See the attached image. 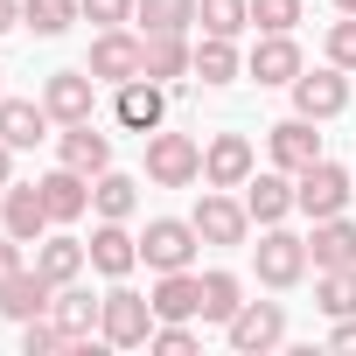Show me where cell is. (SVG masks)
<instances>
[{
	"instance_id": "cell-1",
	"label": "cell",
	"mask_w": 356,
	"mask_h": 356,
	"mask_svg": "<svg viewBox=\"0 0 356 356\" xmlns=\"http://www.w3.org/2000/svg\"><path fill=\"white\" fill-rule=\"evenodd\" d=\"M154 293H133V286H112L105 293V307H98V342H112V349H147V335H154Z\"/></svg>"
},
{
	"instance_id": "cell-2",
	"label": "cell",
	"mask_w": 356,
	"mask_h": 356,
	"mask_svg": "<svg viewBox=\"0 0 356 356\" xmlns=\"http://www.w3.org/2000/svg\"><path fill=\"white\" fill-rule=\"evenodd\" d=\"M349 196H356V175L349 168H335V161H314V168H300L293 175V210L300 217H342L349 210Z\"/></svg>"
},
{
	"instance_id": "cell-3",
	"label": "cell",
	"mask_w": 356,
	"mask_h": 356,
	"mask_svg": "<svg viewBox=\"0 0 356 356\" xmlns=\"http://www.w3.org/2000/svg\"><path fill=\"white\" fill-rule=\"evenodd\" d=\"M203 175V147L189 140V133H147V182H161V189H189Z\"/></svg>"
},
{
	"instance_id": "cell-4",
	"label": "cell",
	"mask_w": 356,
	"mask_h": 356,
	"mask_svg": "<svg viewBox=\"0 0 356 356\" xmlns=\"http://www.w3.org/2000/svg\"><path fill=\"white\" fill-rule=\"evenodd\" d=\"M98 84H133V77H147V35H126V29H98V42H91V63H84Z\"/></svg>"
},
{
	"instance_id": "cell-5",
	"label": "cell",
	"mask_w": 356,
	"mask_h": 356,
	"mask_svg": "<svg viewBox=\"0 0 356 356\" xmlns=\"http://www.w3.org/2000/svg\"><path fill=\"white\" fill-rule=\"evenodd\" d=\"M196 252H203V231H196V224H182V217H154V224H147V238H140V259H147L154 273H189V266H196Z\"/></svg>"
},
{
	"instance_id": "cell-6",
	"label": "cell",
	"mask_w": 356,
	"mask_h": 356,
	"mask_svg": "<svg viewBox=\"0 0 356 356\" xmlns=\"http://www.w3.org/2000/svg\"><path fill=\"white\" fill-rule=\"evenodd\" d=\"M252 259H259V280H266L273 293H286V286H300V273H307V238L266 224V238L252 245Z\"/></svg>"
},
{
	"instance_id": "cell-7",
	"label": "cell",
	"mask_w": 356,
	"mask_h": 356,
	"mask_svg": "<svg viewBox=\"0 0 356 356\" xmlns=\"http://www.w3.org/2000/svg\"><path fill=\"white\" fill-rule=\"evenodd\" d=\"M224 335H231L238 356H266V349H280V335H286V307H280V300H245V307L224 321Z\"/></svg>"
},
{
	"instance_id": "cell-8",
	"label": "cell",
	"mask_w": 356,
	"mask_h": 356,
	"mask_svg": "<svg viewBox=\"0 0 356 356\" xmlns=\"http://www.w3.org/2000/svg\"><path fill=\"white\" fill-rule=\"evenodd\" d=\"M49 224H56V217H49V203H42V189H35V182H29V189H22V182L0 189V231H8V238L42 245V238H49Z\"/></svg>"
},
{
	"instance_id": "cell-9",
	"label": "cell",
	"mask_w": 356,
	"mask_h": 356,
	"mask_svg": "<svg viewBox=\"0 0 356 356\" xmlns=\"http://www.w3.org/2000/svg\"><path fill=\"white\" fill-rule=\"evenodd\" d=\"M286 91H293V112H300V119H335V112H349V77H342L335 63H328V70H300Z\"/></svg>"
},
{
	"instance_id": "cell-10",
	"label": "cell",
	"mask_w": 356,
	"mask_h": 356,
	"mask_svg": "<svg viewBox=\"0 0 356 356\" xmlns=\"http://www.w3.org/2000/svg\"><path fill=\"white\" fill-rule=\"evenodd\" d=\"M252 168H259V161H252V140H245V133H217V140L203 147V182H210V189H245Z\"/></svg>"
},
{
	"instance_id": "cell-11",
	"label": "cell",
	"mask_w": 356,
	"mask_h": 356,
	"mask_svg": "<svg viewBox=\"0 0 356 356\" xmlns=\"http://www.w3.org/2000/svg\"><path fill=\"white\" fill-rule=\"evenodd\" d=\"M189 224L203 231V245H245V231H252V210H245L238 196L210 189V196L196 203V217H189Z\"/></svg>"
},
{
	"instance_id": "cell-12",
	"label": "cell",
	"mask_w": 356,
	"mask_h": 356,
	"mask_svg": "<svg viewBox=\"0 0 356 356\" xmlns=\"http://www.w3.org/2000/svg\"><path fill=\"white\" fill-rule=\"evenodd\" d=\"M133 266H140V238L126 231V217H98V231H91V273L126 280Z\"/></svg>"
},
{
	"instance_id": "cell-13",
	"label": "cell",
	"mask_w": 356,
	"mask_h": 356,
	"mask_svg": "<svg viewBox=\"0 0 356 356\" xmlns=\"http://www.w3.org/2000/svg\"><path fill=\"white\" fill-rule=\"evenodd\" d=\"M56 161L98 182V175L112 168V140H105V133H98L91 119H77V126H63V133H56Z\"/></svg>"
},
{
	"instance_id": "cell-14",
	"label": "cell",
	"mask_w": 356,
	"mask_h": 356,
	"mask_svg": "<svg viewBox=\"0 0 356 356\" xmlns=\"http://www.w3.org/2000/svg\"><path fill=\"white\" fill-rule=\"evenodd\" d=\"M266 147H273V168H286V175H300V168H314L321 161V133H314V119H280L273 133H266Z\"/></svg>"
},
{
	"instance_id": "cell-15",
	"label": "cell",
	"mask_w": 356,
	"mask_h": 356,
	"mask_svg": "<svg viewBox=\"0 0 356 356\" xmlns=\"http://www.w3.org/2000/svg\"><path fill=\"white\" fill-rule=\"evenodd\" d=\"M98 307H105V300H91V293L70 280V286H56V300H49V321L63 328V342H70V349H91V335H98Z\"/></svg>"
},
{
	"instance_id": "cell-16",
	"label": "cell",
	"mask_w": 356,
	"mask_h": 356,
	"mask_svg": "<svg viewBox=\"0 0 356 356\" xmlns=\"http://www.w3.org/2000/svg\"><path fill=\"white\" fill-rule=\"evenodd\" d=\"M49 300H56V280L42 266H22L8 286H0V314L8 321H35V314H49Z\"/></svg>"
},
{
	"instance_id": "cell-17",
	"label": "cell",
	"mask_w": 356,
	"mask_h": 356,
	"mask_svg": "<svg viewBox=\"0 0 356 356\" xmlns=\"http://www.w3.org/2000/svg\"><path fill=\"white\" fill-rule=\"evenodd\" d=\"M307 63H300V42L293 35H259L252 42V56H245V77H259V84H293Z\"/></svg>"
},
{
	"instance_id": "cell-18",
	"label": "cell",
	"mask_w": 356,
	"mask_h": 356,
	"mask_svg": "<svg viewBox=\"0 0 356 356\" xmlns=\"http://www.w3.org/2000/svg\"><path fill=\"white\" fill-rule=\"evenodd\" d=\"M91 91H98L91 70H56V77L42 84V105H49L56 126H77V119H91Z\"/></svg>"
},
{
	"instance_id": "cell-19",
	"label": "cell",
	"mask_w": 356,
	"mask_h": 356,
	"mask_svg": "<svg viewBox=\"0 0 356 356\" xmlns=\"http://www.w3.org/2000/svg\"><path fill=\"white\" fill-rule=\"evenodd\" d=\"M112 112H119V126H126V133H140V140H147V133L168 119V91H161L154 77H133V84H119V105H112Z\"/></svg>"
},
{
	"instance_id": "cell-20",
	"label": "cell",
	"mask_w": 356,
	"mask_h": 356,
	"mask_svg": "<svg viewBox=\"0 0 356 356\" xmlns=\"http://www.w3.org/2000/svg\"><path fill=\"white\" fill-rule=\"evenodd\" d=\"M307 266H314V273H342V266H356V224H349V217H321L314 238H307Z\"/></svg>"
},
{
	"instance_id": "cell-21",
	"label": "cell",
	"mask_w": 356,
	"mask_h": 356,
	"mask_svg": "<svg viewBox=\"0 0 356 356\" xmlns=\"http://www.w3.org/2000/svg\"><path fill=\"white\" fill-rule=\"evenodd\" d=\"M35 189H42V203H49L56 224H77V217L91 210V175H77V168H63V161H56V175H42Z\"/></svg>"
},
{
	"instance_id": "cell-22",
	"label": "cell",
	"mask_w": 356,
	"mask_h": 356,
	"mask_svg": "<svg viewBox=\"0 0 356 356\" xmlns=\"http://www.w3.org/2000/svg\"><path fill=\"white\" fill-rule=\"evenodd\" d=\"M154 314H161V321H196V314H203V273H161Z\"/></svg>"
},
{
	"instance_id": "cell-23",
	"label": "cell",
	"mask_w": 356,
	"mask_h": 356,
	"mask_svg": "<svg viewBox=\"0 0 356 356\" xmlns=\"http://www.w3.org/2000/svg\"><path fill=\"white\" fill-rule=\"evenodd\" d=\"M0 140H8L15 154L35 147V140H49V105H35V98H0Z\"/></svg>"
},
{
	"instance_id": "cell-24",
	"label": "cell",
	"mask_w": 356,
	"mask_h": 356,
	"mask_svg": "<svg viewBox=\"0 0 356 356\" xmlns=\"http://www.w3.org/2000/svg\"><path fill=\"white\" fill-rule=\"evenodd\" d=\"M245 210H252V224H286V210H293V182H286V168L252 175V182H245Z\"/></svg>"
},
{
	"instance_id": "cell-25",
	"label": "cell",
	"mask_w": 356,
	"mask_h": 356,
	"mask_svg": "<svg viewBox=\"0 0 356 356\" xmlns=\"http://www.w3.org/2000/svg\"><path fill=\"white\" fill-rule=\"evenodd\" d=\"M196 70V42L189 35H147V77L154 84H175Z\"/></svg>"
},
{
	"instance_id": "cell-26",
	"label": "cell",
	"mask_w": 356,
	"mask_h": 356,
	"mask_svg": "<svg viewBox=\"0 0 356 356\" xmlns=\"http://www.w3.org/2000/svg\"><path fill=\"white\" fill-rule=\"evenodd\" d=\"M35 266L56 280V286H70L84 266H91V245H77V238H63V231H49L42 245H35Z\"/></svg>"
},
{
	"instance_id": "cell-27",
	"label": "cell",
	"mask_w": 356,
	"mask_h": 356,
	"mask_svg": "<svg viewBox=\"0 0 356 356\" xmlns=\"http://www.w3.org/2000/svg\"><path fill=\"white\" fill-rule=\"evenodd\" d=\"M140 35H189L196 29V0H140Z\"/></svg>"
},
{
	"instance_id": "cell-28",
	"label": "cell",
	"mask_w": 356,
	"mask_h": 356,
	"mask_svg": "<svg viewBox=\"0 0 356 356\" xmlns=\"http://www.w3.org/2000/svg\"><path fill=\"white\" fill-rule=\"evenodd\" d=\"M91 210H98V217H133V210H140V182L105 168L98 182H91Z\"/></svg>"
},
{
	"instance_id": "cell-29",
	"label": "cell",
	"mask_w": 356,
	"mask_h": 356,
	"mask_svg": "<svg viewBox=\"0 0 356 356\" xmlns=\"http://www.w3.org/2000/svg\"><path fill=\"white\" fill-rule=\"evenodd\" d=\"M189 77H203V84H231V77H238V49H231V35H203Z\"/></svg>"
},
{
	"instance_id": "cell-30",
	"label": "cell",
	"mask_w": 356,
	"mask_h": 356,
	"mask_svg": "<svg viewBox=\"0 0 356 356\" xmlns=\"http://www.w3.org/2000/svg\"><path fill=\"white\" fill-rule=\"evenodd\" d=\"M314 307H321L328 321L356 314V266H342V273H321V280H314Z\"/></svg>"
},
{
	"instance_id": "cell-31",
	"label": "cell",
	"mask_w": 356,
	"mask_h": 356,
	"mask_svg": "<svg viewBox=\"0 0 356 356\" xmlns=\"http://www.w3.org/2000/svg\"><path fill=\"white\" fill-rule=\"evenodd\" d=\"M238 307H245L238 273H203V321H231Z\"/></svg>"
},
{
	"instance_id": "cell-32",
	"label": "cell",
	"mask_w": 356,
	"mask_h": 356,
	"mask_svg": "<svg viewBox=\"0 0 356 356\" xmlns=\"http://www.w3.org/2000/svg\"><path fill=\"white\" fill-rule=\"evenodd\" d=\"M196 22H203V35H238V29H252V0H196Z\"/></svg>"
},
{
	"instance_id": "cell-33",
	"label": "cell",
	"mask_w": 356,
	"mask_h": 356,
	"mask_svg": "<svg viewBox=\"0 0 356 356\" xmlns=\"http://www.w3.org/2000/svg\"><path fill=\"white\" fill-rule=\"evenodd\" d=\"M77 15H84L77 0H22V22H29L35 35H63V29H70Z\"/></svg>"
},
{
	"instance_id": "cell-34",
	"label": "cell",
	"mask_w": 356,
	"mask_h": 356,
	"mask_svg": "<svg viewBox=\"0 0 356 356\" xmlns=\"http://www.w3.org/2000/svg\"><path fill=\"white\" fill-rule=\"evenodd\" d=\"M300 22V0H252V29L259 35H293Z\"/></svg>"
},
{
	"instance_id": "cell-35",
	"label": "cell",
	"mask_w": 356,
	"mask_h": 356,
	"mask_svg": "<svg viewBox=\"0 0 356 356\" xmlns=\"http://www.w3.org/2000/svg\"><path fill=\"white\" fill-rule=\"evenodd\" d=\"M56 349H70V342H63V328H56L49 314L22 321V356H56Z\"/></svg>"
},
{
	"instance_id": "cell-36",
	"label": "cell",
	"mask_w": 356,
	"mask_h": 356,
	"mask_svg": "<svg viewBox=\"0 0 356 356\" xmlns=\"http://www.w3.org/2000/svg\"><path fill=\"white\" fill-rule=\"evenodd\" d=\"M147 349H161V356H196V328H189V321H154Z\"/></svg>"
},
{
	"instance_id": "cell-37",
	"label": "cell",
	"mask_w": 356,
	"mask_h": 356,
	"mask_svg": "<svg viewBox=\"0 0 356 356\" xmlns=\"http://www.w3.org/2000/svg\"><path fill=\"white\" fill-rule=\"evenodd\" d=\"M328 63H335V70H356V15H342V22L328 29Z\"/></svg>"
},
{
	"instance_id": "cell-38",
	"label": "cell",
	"mask_w": 356,
	"mask_h": 356,
	"mask_svg": "<svg viewBox=\"0 0 356 356\" xmlns=\"http://www.w3.org/2000/svg\"><path fill=\"white\" fill-rule=\"evenodd\" d=\"M77 8H84V22L119 29V22H133V8H140V0H77Z\"/></svg>"
},
{
	"instance_id": "cell-39",
	"label": "cell",
	"mask_w": 356,
	"mask_h": 356,
	"mask_svg": "<svg viewBox=\"0 0 356 356\" xmlns=\"http://www.w3.org/2000/svg\"><path fill=\"white\" fill-rule=\"evenodd\" d=\"M22 273V238H8V231H0V286H8Z\"/></svg>"
},
{
	"instance_id": "cell-40",
	"label": "cell",
	"mask_w": 356,
	"mask_h": 356,
	"mask_svg": "<svg viewBox=\"0 0 356 356\" xmlns=\"http://www.w3.org/2000/svg\"><path fill=\"white\" fill-rule=\"evenodd\" d=\"M328 349H349V356H356V314H342V321L328 328Z\"/></svg>"
},
{
	"instance_id": "cell-41",
	"label": "cell",
	"mask_w": 356,
	"mask_h": 356,
	"mask_svg": "<svg viewBox=\"0 0 356 356\" xmlns=\"http://www.w3.org/2000/svg\"><path fill=\"white\" fill-rule=\"evenodd\" d=\"M8 182H15V147L0 140V189H8Z\"/></svg>"
},
{
	"instance_id": "cell-42",
	"label": "cell",
	"mask_w": 356,
	"mask_h": 356,
	"mask_svg": "<svg viewBox=\"0 0 356 356\" xmlns=\"http://www.w3.org/2000/svg\"><path fill=\"white\" fill-rule=\"evenodd\" d=\"M15 22H22V0H0V35H8Z\"/></svg>"
},
{
	"instance_id": "cell-43",
	"label": "cell",
	"mask_w": 356,
	"mask_h": 356,
	"mask_svg": "<svg viewBox=\"0 0 356 356\" xmlns=\"http://www.w3.org/2000/svg\"><path fill=\"white\" fill-rule=\"evenodd\" d=\"M335 15H356V0H335Z\"/></svg>"
},
{
	"instance_id": "cell-44",
	"label": "cell",
	"mask_w": 356,
	"mask_h": 356,
	"mask_svg": "<svg viewBox=\"0 0 356 356\" xmlns=\"http://www.w3.org/2000/svg\"><path fill=\"white\" fill-rule=\"evenodd\" d=\"M349 175H356V168H349Z\"/></svg>"
}]
</instances>
